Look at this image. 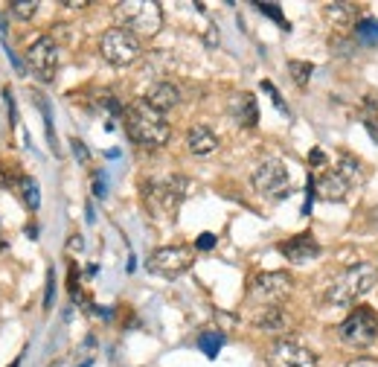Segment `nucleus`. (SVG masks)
<instances>
[{"mask_svg": "<svg viewBox=\"0 0 378 367\" xmlns=\"http://www.w3.org/2000/svg\"><path fill=\"white\" fill-rule=\"evenodd\" d=\"M186 149L193 151L195 158H210L218 151V137L210 126H193L186 132Z\"/></svg>", "mask_w": 378, "mask_h": 367, "instance_id": "16", "label": "nucleus"}, {"mask_svg": "<svg viewBox=\"0 0 378 367\" xmlns=\"http://www.w3.org/2000/svg\"><path fill=\"white\" fill-rule=\"evenodd\" d=\"M326 164H329L326 151H323L320 146H314V149L308 151V166H311V169H318V166H326Z\"/></svg>", "mask_w": 378, "mask_h": 367, "instance_id": "28", "label": "nucleus"}, {"mask_svg": "<svg viewBox=\"0 0 378 367\" xmlns=\"http://www.w3.org/2000/svg\"><path fill=\"white\" fill-rule=\"evenodd\" d=\"M279 254L286 257L288 262H294V265H303V262L318 260L323 254V248H320V242L314 239L311 233H297L291 239H282L279 242Z\"/></svg>", "mask_w": 378, "mask_h": 367, "instance_id": "12", "label": "nucleus"}, {"mask_svg": "<svg viewBox=\"0 0 378 367\" xmlns=\"http://www.w3.org/2000/svg\"><path fill=\"white\" fill-rule=\"evenodd\" d=\"M254 326L268 332V335H282V332H288L291 318L282 306H262V309H256V315H254Z\"/></svg>", "mask_w": 378, "mask_h": 367, "instance_id": "15", "label": "nucleus"}, {"mask_svg": "<svg viewBox=\"0 0 378 367\" xmlns=\"http://www.w3.org/2000/svg\"><path fill=\"white\" fill-rule=\"evenodd\" d=\"M189 193V181L183 175H166L161 181H148L143 187V196L148 201V207H154L163 216H175L178 207L183 204Z\"/></svg>", "mask_w": 378, "mask_h": 367, "instance_id": "6", "label": "nucleus"}, {"mask_svg": "<svg viewBox=\"0 0 378 367\" xmlns=\"http://www.w3.org/2000/svg\"><path fill=\"white\" fill-rule=\"evenodd\" d=\"M53 297H55V271H47V286H44V309H53Z\"/></svg>", "mask_w": 378, "mask_h": 367, "instance_id": "27", "label": "nucleus"}, {"mask_svg": "<svg viewBox=\"0 0 378 367\" xmlns=\"http://www.w3.org/2000/svg\"><path fill=\"white\" fill-rule=\"evenodd\" d=\"M9 12H12L18 21H29V18L38 12V0H12V4H9Z\"/></svg>", "mask_w": 378, "mask_h": 367, "instance_id": "24", "label": "nucleus"}, {"mask_svg": "<svg viewBox=\"0 0 378 367\" xmlns=\"http://www.w3.org/2000/svg\"><path fill=\"white\" fill-rule=\"evenodd\" d=\"M338 335H340V344H346V347H355V350L372 347L375 339H378V315H375V309L367 306V303H358L355 309L343 318Z\"/></svg>", "mask_w": 378, "mask_h": 367, "instance_id": "4", "label": "nucleus"}, {"mask_svg": "<svg viewBox=\"0 0 378 367\" xmlns=\"http://www.w3.org/2000/svg\"><path fill=\"white\" fill-rule=\"evenodd\" d=\"M294 292V277L288 271H262L250 283V300L262 306H279Z\"/></svg>", "mask_w": 378, "mask_h": 367, "instance_id": "8", "label": "nucleus"}, {"mask_svg": "<svg viewBox=\"0 0 378 367\" xmlns=\"http://www.w3.org/2000/svg\"><path fill=\"white\" fill-rule=\"evenodd\" d=\"M256 9H259L262 15H268V18H274V21H276L282 29H288V21L282 18V9H279L276 4H256Z\"/></svg>", "mask_w": 378, "mask_h": 367, "instance_id": "26", "label": "nucleus"}, {"mask_svg": "<svg viewBox=\"0 0 378 367\" xmlns=\"http://www.w3.org/2000/svg\"><path fill=\"white\" fill-rule=\"evenodd\" d=\"M230 114H233V119L239 122L242 129H254L256 122H259V108H256V97L254 94H236L233 100H230Z\"/></svg>", "mask_w": 378, "mask_h": 367, "instance_id": "17", "label": "nucleus"}, {"mask_svg": "<svg viewBox=\"0 0 378 367\" xmlns=\"http://www.w3.org/2000/svg\"><path fill=\"white\" fill-rule=\"evenodd\" d=\"M105 178H102V172H93V196H97V198H102L105 196Z\"/></svg>", "mask_w": 378, "mask_h": 367, "instance_id": "31", "label": "nucleus"}, {"mask_svg": "<svg viewBox=\"0 0 378 367\" xmlns=\"http://www.w3.org/2000/svg\"><path fill=\"white\" fill-rule=\"evenodd\" d=\"M262 90H265V94L274 100V105H276V111H279V114H288V105H286V100L279 97V90L274 87V82H271V79H265V82H262Z\"/></svg>", "mask_w": 378, "mask_h": 367, "instance_id": "25", "label": "nucleus"}, {"mask_svg": "<svg viewBox=\"0 0 378 367\" xmlns=\"http://www.w3.org/2000/svg\"><path fill=\"white\" fill-rule=\"evenodd\" d=\"M9 367H21V358H15V361H12V364H9Z\"/></svg>", "mask_w": 378, "mask_h": 367, "instance_id": "37", "label": "nucleus"}, {"mask_svg": "<svg viewBox=\"0 0 378 367\" xmlns=\"http://www.w3.org/2000/svg\"><path fill=\"white\" fill-rule=\"evenodd\" d=\"M68 248H70V251H82V248H85V239H82V236H70Z\"/></svg>", "mask_w": 378, "mask_h": 367, "instance_id": "33", "label": "nucleus"}, {"mask_svg": "<svg viewBox=\"0 0 378 367\" xmlns=\"http://www.w3.org/2000/svg\"><path fill=\"white\" fill-rule=\"evenodd\" d=\"M338 172L350 181V184H358L361 181V175H364V169H361V164H358V158H352L350 151H343L340 155V164H338Z\"/></svg>", "mask_w": 378, "mask_h": 367, "instance_id": "20", "label": "nucleus"}, {"mask_svg": "<svg viewBox=\"0 0 378 367\" xmlns=\"http://www.w3.org/2000/svg\"><path fill=\"white\" fill-rule=\"evenodd\" d=\"M346 367H378V358H372V356H358V358H352Z\"/></svg>", "mask_w": 378, "mask_h": 367, "instance_id": "32", "label": "nucleus"}, {"mask_svg": "<svg viewBox=\"0 0 378 367\" xmlns=\"http://www.w3.org/2000/svg\"><path fill=\"white\" fill-rule=\"evenodd\" d=\"M125 132H129L131 143L143 146V149H163L172 137L169 119L166 114H161L157 108H151L146 100H137L125 108Z\"/></svg>", "mask_w": 378, "mask_h": 367, "instance_id": "1", "label": "nucleus"}, {"mask_svg": "<svg viewBox=\"0 0 378 367\" xmlns=\"http://www.w3.org/2000/svg\"><path fill=\"white\" fill-rule=\"evenodd\" d=\"M254 190L259 196H265V198H276V201L286 198L288 190H291V178H288L286 164L276 161V158L262 161L256 166V172H254Z\"/></svg>", "mask_w": 378, "mask_h": 367, "instance_id": "9", "label": "nucleus"}, {"mask_svg": "<svg viewBox=\"0 0 378 367\" xmlns=\"http://www.w3.org/2000/svg\"><path fill=\"white\" fill-rule=\"evenodd\" d=\"M0 248H4V236H0Z\"/></svg>", "mask_w": 378, "mask_h": 367, "instance_id": "39", "label": "nucleus"}, {"mask_svg": "<svg viewBox=\"0 0 378 367\" xmlns=\"http://www.w3.org/2000/svg\"><path fill=\"white\" fill-rule=\"evenodd\" d=\"M70 146H73V155H76V161L79 164H85L87 158H90V151H87V146L79 140V137H70Z\"/></svg>", "mask_w": 378, "mask_h": 367, "instance_id": "29", "label": "nucleus"}, {"mask_svg": "<svg viewBox=\"0 0 378 367\" xmlns=\"http://www.w3.org/2000/svg\"><path fill=\"white\" fill-rule=\"evenodd\" d=\"M99 53L111 68H129L143 55V41L137 36H131L129 29L122 26H111L99 38Z\"/></svg>", "mask_w": 378, "mask_h": 367, "instance_id": "5", "label": "nucleus"}, {"mask_svg": "<svg viewBox=\"0 0 378 367\" xmlns=\"http://www.w3.org/2000/svg\"><path fill=\"white\" fill-rule=\"evenodd\" d=\"M65 6H68V9H85L87 0H65Z\"/></svg>", "mask_w": 378, "mask_h": 367, "instance_id": "34", "label": "nucleus"}, {"mask_svg": "<svg viewBox=\"0 0 378 367\" xmlns=\"http://www.w3.org/2000/svg\"><path fill=\"white\" fill-rule=\"evenodd\" d=\"M26 236H29V239H36V236H38V228H36V225H29V228H26Z\"/></svg>", "mask_w": 378, "mask_h": 367, "instance_id": "35", "label": "nucleus"}, {"mask_svg": "<svg viewBox=\"0 0 378 367\" xmlns=\"http://www.w3.org/2000/svg\"><path fill=\"white\" fill-rule=\"evenodd\" d=\"M36 102H38V108H41V114H44V132H47V143H50V149L58 155V140H55V129H53V114H50V102L41 97V94H36Z\"/></svg>", "mask_w": 378, "mask_h": 367, "instance_id": "22", "label": "nucleus"}, {"mask_svg": "<svg viewBox=\"0 0 378 367\" xmlns=\"http://www.w3.org/2000/svg\"><path fill=\"white\" fill-rule=\"evenodd\" d=\"M143 100H146L151 108H157L161 114H166V111H172V108L180 105V90H178L175 82L161 79V82H154V85L146 90V97H143Z\"/></svg>", "mask_w": 378, "mask_h": 367, "instance_id": "14", "label": "nucleus"}, {"mask_svg": "<svg viewBox=\"0 0 378 367\" xmlns=\"http://www.w3.org/2000/svg\"><path fill=\"white\" fill-rule=\"evenodd\" d=\"M215 248V233H201L195 239V251H212Z\"/></svg>", "mask_w": 378, "mask_h": 367, "instance_id": "30", "label": "nucleus"}, {"mask_svg": "<svg viewBox=\"0 0 378 367\" xmlns=\"http://www.w3.org/2000/svg\"><path fill=\"white\" fill-rule=\"evenodd\" d=\"M193 262H195L193 248H186V245H166V248H157L148 257V271L163 280H178L180 274L193 268Z\"/></svg>", "mask_w": 378, "mask_h": 367, "instance_id": "7", "label": "nucleus"}, {"mask_svg": "<svg viewBox=\"0 0 378 367\" xmlns=\"http://www.w3.org/2000/svg\"><path fill=\"white\" fill-rule=\"evenodd\" d=\"M352 184L346 181L338 169H326L318 181H314V193H318L320 201H329V204H338L346 198V193H350Z\"/></svg>", "mask_w": 378, "mask_h": 367, "instance_id": "13", "label": "nucleus"}, {"mask_svg": "<svg viewBox=\"0 0 378 367\" xmlns=\"http://www.w3.org/2000/svg\"><path fill=\"white\" fill-rule=\"evenodd\" d=\"M134 268H137V260H134V254H131V257H129V268H125V271H129V274H131Z\"/></svg>", "mask_w": 378, "mask_h": 367, "instance_id": "36", "label": "nucleus"}, {"mask_svg": "<svg viewBox=\"0 0 378 367\" xmlns=\"http://www.w3.org/2000/svg\"><path fill=\"white\" fill-rule=\"evenodd\" d=\"M378 283V271L369 262H355L350 268H343L338 274V280L329 286L326 292V303L332 306H346V303H355L358 297H364L367 292H372Z\"/></svg>", "mask_w": 378, "mask_h": 367, "instance_id": "3", "label": "nucleus"}, {"mask_svg": "<svg viewBox=\"0 0 378 367\" xmlns=\"http://www.w3.org/2000/svg\"><path fill=\"white\" fill-rule=\"evenodd\" d=\"M90 364H93V361H90V358H87V361H85V364H79V367H90Z\"/></svg>", "mask_w": 378, "mask_h": 367, "instance_id": "38", "label": "nucleus"}, {"mask_svg": "<svg viewBox=\"0 0 378 367\" xmlns=\"http://www.w3.org/2000/svg\"><path fill=\"white\" fill-rule=\"evenodd\" d=\"M18 190H21V198H23V204H26L29 210H38V207H41V190H38L36 178L23 175V178L18 181Z\"/></svg>", "mask_w": 378, "mask_h": 367, "instance_id": "19", "label": "nucleus"}, {"mask_svg": "<svg viewBox=\"0 0 378 367\" xmlns=\"http://www.w3.org/2000/svg\"><path fill=\"white\" fill-rule=\"evenodd\" d=\"M114 18H117V26L129 29L140 41L154 38L163 26V9L154 0H125V4H117Z\"/></svg>", "mask_w": 378, "mask_h": 367, "instance_id": "2", "label": "nucleus"}, {"mask_svg": "<svg viewBox=\"0 0 378 367\" xmlns=\"http://www.w3.org/2000/svg\"><path fill=\"white\" fill-rule=\"evenodd\" d=\"M225 332L222 329H204L201 335H198V347H201V353L207 356V358H215L218 353H222V347H225Z\"/></svg>", "mask_w": 378, "mask_h": 367, "instance_id": "18", "label": "nucleus"}, {"mask_svg": "<svg viewBox=\"0 0 378 367\" xmlns=\"http://www.w3.org/2000/svg\"><path fill=\"white\" fill-rule=\"evenodd\" d=\"M26 61H29V70H33L41 82H53L58 73V47L55 38L41 36L38 41L29 44L26 50Z\"/></svg>", "mask_w": 378, "mask_h": 367, "instance_id": "11", "label": "nucleus"}, {"mask_svg": "<svg viewBox=\"0 0 378 367\" xmlns=\"http://www.w3.org/2000/svg\"><path fill=\"white\" fill-rule=\"evenodd\" d=\"M288 73H291V79H294V85L297 87H306L308 82H311V73H314V65L311 61H288Z\"/></svg>", "mask_w": 378, "mask_h": 367, "instance_id": "21", "label": "nucleus"}, {"mask_svg": "<svg viewBox=\"0 0 378 367\" xmlns=\"http://www.w3.org/2000/svg\"><path fill=\"white\" fill-rule=\"evenodd\" d=\"M318 364H320L318 356L297 339H276L268 350V367H318Z\"/></svg>", "mask_w": 378, "mask_h": 367, "instance_id": "10", "label": "nucleus"}, {"mask_svg": "<svg viewBox=\"0 0 378 367\" xmlns=\"http://www.w3.org/2000/svg\"><path fill=\"white\" fill-rule=\"evenodd\" d=\"M355 36H358V41L375 44L378 41V21L375 18H358L355 21Z\"/></svg>", "mask_w": 378, "mask_h": 367, "instance_id": "23", "label": "nucleus"}]
</instances>
